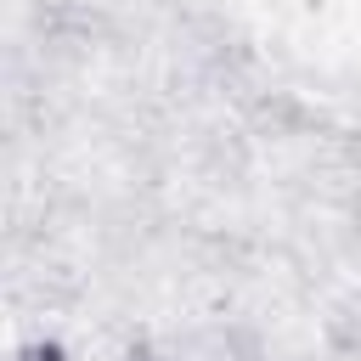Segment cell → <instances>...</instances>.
<instances>
[{
  "label": "cell",
  "mask_w": 361,
  "mask_h": 361,
  "mask_svg": "<svg viewBox=\"0 0 361 361\" xmlns=\"http://www.w3.org/2000/svg\"><path fill=\"white\" fill-rule=\"evenodd\" d=\"M23 355H28V361H62V344H28Z\"/></svg>",
  "instance_id": "6da1fadb"
}]
</instances>
